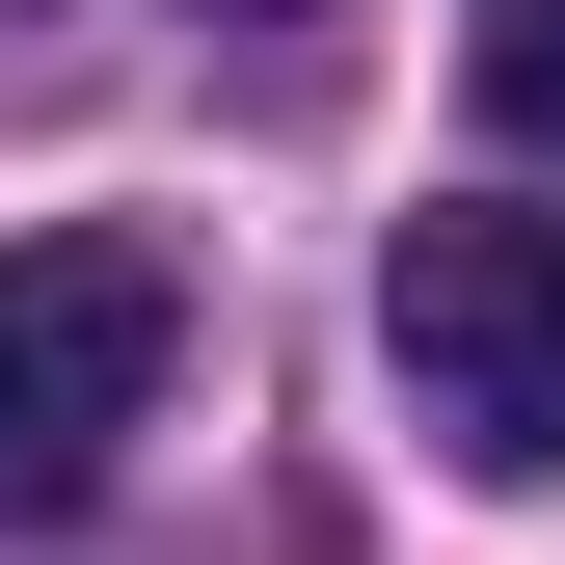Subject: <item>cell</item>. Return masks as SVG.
I'll use <instances>...</instances> for the list:
<instances>
[{"mask_svg": "<svg viewBox=\"0 0 565 565\" xmlns=\"http://www.w3.org/2000/svg\"><path fill=\"white\" fill-rule=\"evenodd\" d=\"M377 350H404V404H431V458L458 484H565V216H404L377 243Z\"/></svg>", "mask_w": 565, "mask_h": 565, "instance_id": "6da1fadb", "label": "cell"}, {"mask_svg": "<svg viewBox=\"0 0 565 565\" xmlns=\"http://www.w3.org/2000/svg\"><path fill=\"white\" fill-rule=\"evenodd\" d=\"M162 377H189V269L162 243H0V512H82V484L162 431Z\"/></svg>", "mask_w": 565, "mask_h": 565, "instance_id": "7a4b0ae2", "label": "cell"}, {"mask_svg": "<svg viewBox=\"0 0 565 565\" xmlns=\"http://www.w3.org/2000/svg\"><path fill=\"white\" fill-rule=\"evenodd\" d=\"M458 82H484V135L565 162V0H458Z\"/></svg>", "mask_w": 565, "mask_h": 565, "instance_id": "3957f363", "label": "cell"}, {"mask_svg": "<svg viewBox=\"0 0 565 565\" xmlns=\"http://www.w3.org/2000/svg\"><path fill=\"white\" fill-rule=\"evenodd\" d=\"M243 28H269V0H243Z\"/></svg>", "mask_w": 565, "mask_h": 565, "instance_id": "277c9868", "label": "cell"}]
</instances>
